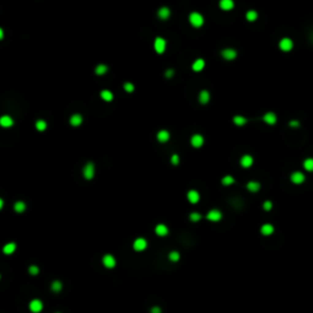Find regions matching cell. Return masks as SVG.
I'll return each mask as SVG.
<instances>
[{"instance_id":"6da1fadb","label":"cell","mask_w":313,"mask_h":313,"mask_svg":"<svg viewBox=\"0 0 313 313\" xmlns=\"http://www.w3.org/2000/svg\"><path fill=\"white\" fill-rule=\"evenodd\" d=\"M190 22L192 23V26L195 27H201L203 25V17L201 13L198 12H192L190 15Z\"/></svg>"},{"instance_id":"7a4b0ae2","label":"cell","mask_w":313,"mask_h":313,"mask_svg":"<svg viewBox=\"0 0 313 313\" xmlns=\"http://www.w3.org/2000/svg\"><path fill=\"white\" fill-rule=\"evenodd\" d=\"M279 48L283 50V52H290L292 48H294V43L290 38H283L279 43Z\"/></svg>"},{"instance_id":"3957f363","label":"cell","mask_w":313,"mask_h":313,"mask_svg":"<svg viewBox=\"0 0 313 313\" xmlns=\"http://www.w3.org/2000/svg\"><path fill=\"white\" fill-rule=\"evenodd\" d=\"M83 175H85V177H86L87 180L93 179V176H94V165H93L92 162L87 163V165L85 166V169H83Z\"/></svg>"},{"instance_id":"277c9868","label":"cell","mask_w":313,"mask_h":313,"mask_svg":"<svg viewBox=\"0 0 313 313\" xmlns=\"http://www.w3.org/2000/svg\"><path fill=\"white\" fill-rule=\"evenodd\" d=\"M290 179H291V181L294 182V184H296V185H300V184H302L303 181H305V175L301 173V171H295V173H292L291 174V176H290Z\"/></svg>"},{"instance_id":"5b68a950","label":"cell","mask_w":313,"mask_h":313,"mask_svg":"<svg viewBox=\"0 0 313 313\" xmlns=\"http://www.w3.org/2000/svg\"><path fill=\"white\" fill-rule=\"evenodd\" d=\"M42 308H43L42 301H39V300H33V301H31V303H29V310L33 313L40 312Z\"/></svg>"},{"instance_id":"8992f818","label":"cell","mask_w":313,"mask_h":313,"mask_svg":"<svg viewBox=\"0 0 313 313\" xmlns=\"http://www.w3.org/2000/svg\"><path fill=\"white\" fill-rule=\"evenodd\" d=\"M221 213H220V210H216V209H213V210H210L208 214H207V219L210 220V221H219L220 219H221Z\"/></svg>"},{"instance_id":"52a82bcc","label":"cell","mask_w":313,"mask_h":313,"mask_svg":"<svg viewBox=\"0 0 313 313\" xmlns=\"http://www.w3.org/2000/svg\"><path fill=\"white\" fill-rule=\"evenodd\" d=\"M154 48H155V52L158 54H162L165 49V40L163 38H157L155 42H154Z\"/></svg>"},{"instance_id":"ba28073f","label":"cell","mask_w":313,"mask_h":313,"mask_svg":"<svg viewBox=\"0 0 313 313\" xmlns=\"http://www.w3.org/2000/svg\"><path fill=\"white\" fill-rule=\"evenodd\" d=\"M147 247V241L144 239H137L133 243V248L136 251H143Z\"/></svg>"},{"instance_id":"9c48e42d","label":"cell","mask_w":313,"mask_h":313,"mask_svg":"<svg viewBox=\"0 0 313 313\" xmlns=\"http://www.w3.org/2000/svg\"><path fill=\"white\" fill-rule=\"evenodd\" d=\"M103 263H104V265L106 267V268H114V267H115V264H116L115 258H114L113 256H110V254L104 256V258H103Z\"/></svg>"},{"instance_id":"30bf717a","label":"cell","mask_w":313,"mask_h":313,"mask_svg":"<svg viewBox=\"0 0 313 313\" xmlns=\"http://www.w3.org/2000/svg\"><path fill=\"white\" fill-rule=\"evenodd\" d=\"M187 198H189V201L191 203H197L200 201V193L197 191H195V190H191L187 193Z\"/></svg>"},{"instance_id":"8fae6325","label":"cell","mask_w":313,"mask_h":313,"mask_svg":"<svg viewBox=\"0 0 313 313\" xmlns=\"http://www.w3.org/2000/svg\"><path fill=\"white\" fill-rule=\"evenodd\" d=\"M221 55H223L226 60H234V59L236 58V52H235L234 49H225V50H223Z\"/></svg>"},{"instance_id":"7c38bea8","label":"cell","mask_w":313,"mask_h":313,"mask_svg":"<svg viewBox=\"0 0 313 313\" xmlns=\"http://www.w3.org/2000/svg\"><path fill=\"white\" fill-rule=\"evenodd\" d=\"M263 120L269 124V125H274L277 122V115L274 113H267L264 116H263Z\"/></svg>"},{"instance_id":"4fadbf2b","label":"cell","mask_w":313,"mask_h":313,"mask_svg":"<svg viewBox=\"0 0 313 313\" xmlns=\"http://www.w3.org/2000/svg\"><path fill=\"white\" fill-rule=\"evenodd\" d=\"M191 143H192L193 147L198 148V147H201V146L203 144V137H202L201 135H195V136L192 137V139H191Z\"/></svg>"},{"instance_id":"5bb4252c","label":"cell","mask_w":313,"mask_h":313,"mask_svg":"<svg viewBox=\"0 0 313 313\" xmlns=\"http://www.w3.org/2000/svg\"><path fill=\"white\" fill-rule=\"evenodd\" d=\"M253 164V158L251 155H243L241 158V165L243 168H250Z\"/></svg>"},{"instance_id":"9a60e30c","label":"cell","mask_w":313,"mask_h":313,"mask_svg":"<svg viewBox=\"0 0 313 313\" xmlns=\"http://www.w3.org/2000/svg\"><path fill=\"white\" fill-rule=\"evenodd\" d=\"M259 189H261V185L257 181H250L247 184V190L251 192H257V191H259Z\"/></svg>"},{"instance_id":"2e32d148","label":"cell","mask_w":313,"mask_h":313,"mask_svg":"<svg viewBox=\"0 0 313 313\" xmlns=\"http://www.w3.org/2000/svg\"><path fill=\"white\" fill-rule=\"evenodd\" d=\"M220 7L223 10H231L234 7L232 0H220Z\"/></svg>"},{"instance_id":"e0dca14e","label":"cell","mask_w":313,"mask_h":313,"mask_svg":"<svg viewBox=\"0 0 313 313\" xmlns=\"http://www.w3.org/2000/svg\"><path fill=\"white\" fill-rule=\"evenodd\" d=\"M0 124H1V126L2 127H10L12 124H13V121H12V119L10 117V116H2L1 119H0Z\"/></svg>"},{"instance_id":"ac0fdd59","label":"cell","mask_w":313,"mask_h":313,"mask_svg":"<svg viewBox=\"0 0 313 313\" xmlns=\"http://www.w3.org/2000/svg\"><path fill=\"white\" fill-rule=\"evenodd\" d=\"M155 232H157V235H159V236H165V235L168 234V227H166L165 225H163V224H159V225H157V227H155Z\"/></svg>"},{"instance_id":"d6986e66","label":"cell","mask_w":313,"mask_h":313,"mask_svg":"<svg viewBox=\"0 0 313 313\" xmlns=\"http://www.w3.org/2000/svg\"><path fill=\"white\" fill-rule=\"evenodd\" d=\"M273 231H274V227H273V225H270V224H264V225L261 227V232H262L263 235H270V234H273Z\"/></svg>"},{"instance_id":"ffe728a7","label":"cell","mask_w":313,"mask_h":313,"mask_svg":"<svg viewBox=\"0 0 313 313\" xmlns=\"http://www.w3.org/2000/svg\"><path fill=\"white\" fill-rule=\"evenodd\" d=\"M158 16L162 18V20H166L169 16H170V10L168 7H162L159 11H158Z\"/></svg>"},{"instance_id":"44dd1931","label":"cell","mask_w":313,"mask_h":313,"mask_svg":"<svg viewBox=\"0 0 313 313\" xmlns=\"http://www.w3.org/2000/svg\"><path fill=\"white\" fill-rule=\"evenodd\" d=\"M157 138H158V141H159V142H166V141L169 139V132H168V131H165V130L159 131V132H158Z\"/></svg>"},{"instance_id":"7402d4cb","label":"cell","mask_w":313,"mask_h":313,"mask_svg":"<svg viewBox=\"0 0 313 313\" xmlns=\"http://www.w3.org/2000/svg\"><path fill=\"white\" fill-rule=\"evenodd\" d=\"M70 122H71L72 126H78V125H81V122H82V116L78 115V114L72 115L71 119H70Z\"/></svg>"},{"instance_id":"603a6c76","label":"cell","mask_w":313,"mask_h":313,"mask_svg":"<svg viewBox=\"0 0 313 313\" xmlns=\"http://www.w3.org/2000/svg\"><path fill=\"white\" fill-rule=\"evenodd\" d=\"M15 250H16V245H15L13 242H11V243H7V245L4 247L2 251H4L5 254H10V253H12Z\"/></svg>"},{"instance_id":"cb8c5ba5","label":"cell","mask_w":313,"mask_h":313,"mask_svg":"<svg viewBox=\"0 0 313 313\" xmlns=\"http://www.w3.org/2000/svg\"><path fill=\"white\" fill-rule=\"evenodd\" d=\"M203 67H204V61H203L202 59H198V60L192 65V69H193L195 71H201Z\"/></svg>"},{"instance_id":"d4e9b609","label":"cell","mask_w":313,"mask_h":313,"mask_svg":"<svg viewBox=\"0 0 313 313\" xmlns=\"http://www.w3.org/2000/svg\"><path fill=\"white\" fill-rule=\"evenodd\" d=\"M208 101H209V93L207 91H202L201 94H200V102H201L202 104H206V103H208Z\"/></svg>"},{"instance_id":"484cf974","label":"cell","mask_w":313,"mask_h":313,"mask_svg":"<svg viewBox=\"0 0 313 313\" xmlns=\"http://www.w3.org/2000/svg\"><path fill=\"white\" fill-rule=\"evenodd\" d=\"M303 166L307 171H313V158H308L305 160L303 163Z\"/></svg>"},{"instance_id":"4316f807","label":"cell","mask_w":313,"mask_h":313,"mask_svg":"<svg viewBox=\"0 0 313 313\" xmlns=\"http://www.w3.org/2000/svg\"><path fill=\"white\" fill-rule=\"evenodd\" d=\"M101 97L106 101V102H110V101H113V93L110 92V91H102V93H101Z\"/></svg>"},{"instance_id":"83f0119b","label":"cell","mask_w":313,"mask_h":313,"mask_svg":"<svg viewBox=\"0 0 313 313\" xmlns=\"http://www.w3.org/2000/svg\"><path fill=\"white\" fill-rule=\"evenodd\" d=\"M25 209H26V204L22 201H18L15 203V210L17 213H22V212H25Z\"/></svg>"},{"instance_id":"f1b7e54d","label":"cell","mask_w":313,"mask_h":313,"mask_svg":"<svg viewBox=\"0 0 313 313\" xmlns=\"http://www.w3.org/2000/svg\"><path fill=\"white\" fill-rule=\"evenodd\" d=\"M257 16H258V15H257V12H256L254 10H250V11L246 13V18H247L248 21H251V22L254 21V20H257Z\"/></svg>"},{"instance_id":"f546056e","label":"cell","mask_w":313,"mask_h":313,"mask_svg":"<svg viewBox=\"0 0 313 313\" xmlns=\"http://www.w3.org/2000/svg\"><path fill=\"white\" fill-rule=\"evenodd\" d=\"M234 122H235L237 126H242V125H245V124L247 122V120H246L245 117H242V116H235V117H234Z\"/></svg>"},{"instance_id":"4dcf8cb0","label":"cell","mask_w":313,"mask_h":313,"mask_svg":"<svg viewBox=\"0 0 313 313\" xmlns=\"http://www.w3.org/2000/svg\"><path fill=\"white\" fill-rule=\"evenodd\" d=\"M36 127H37L38 131H44L47 128V122L43 121V120H38L37 124H36Z\"/></svg>"},{"instance_id":"1f68e13d","label":"cell","mask_w":313,"mask_h":313,"mask_svg":"<svg viewBox=\"0 0 313 313\" xmlns=\"http://www.w3.org/2000/svg\"><path fill=\"white\" fill-rule=\"evenodd\" d=\"M61 288H63V285H61V283L60 281H54L53 284H52V290L54 291V292H59L60 290H61Z\"/></svg>"},{"instance_id":"d6a6232c","label":"cell","mask_w":313,"mask_h":313,"mask_svg":"<svg viewBox=\"0 0 313 313\" xmlns=\"http://www.w3.org/2000/svg\"><path fill=\"white\" fill-rule=\"evenodd\" d=\"M106 70H108V67L105 65H98L97 69H96V74L97 75H103V74L106 72Z\"/></svg>"},{"instance_id":"836d02e7","label":"cell","mask_w":313,"mask_h":313,"mask_svg":"<svg viewBox=\"0 0 313 313\" xmlns=\"http://www.w3.org/2000/svg\"><path fill=\"white\" fill-rule=\"evenodd\" d=\"M234 177L232 176H225L224 179H223V185H231V184H234Z\"/></svg>"},{"instance_id":"e575fe53","label":"cell","mask_w":313,"mask_h":313,"mask_svg":"<svg viewBox=\"0 0 313 313\" xmlns=\"http://www.w3.org/2000/svg\"><path fill=\"white\" fill-rule=\"evenodd\" d=\"M179 258H180V254H179L177 252H171V253L169 254V259H170V261H173V262L179 261Z\"/></svg>"},{"instance_id":"d590c367","label":"cell","mask_w":313,"mask_h":313,"mask_svg":"<svg viewBox=\"0 0 313 313\" xmlns=\"http://www.w3.org/2000/svg\"><path fill=\"white\" fill-rule=\"evenodd\" d=\"M201 214H198V213H192L191 215H190V219L192 220V221H198V220H201Z\"/></svg>"},{"instance_id":"8d00e7d4","label":"cell","mask_w":313,"mask_h":313,"mask_svg":"<svg viewBox=\"0 0 313 313\" xmlns=\"http://www.w3.org/2000/svg\"><path fill=\"white\" fill-rule=\"evenodd\" d=\"M28 270H29V274H32V275H36V274L39 273V269H38L36 265H31Z\"/></svg>"},{"instance_id":"74e56055","label":"cell","mask_w":313,"mask_h":313,"mask_svg":"<svg viewBox=\"0 0 313 313\" xmlns=\"http://www.w3.org/2000/svg\"><path fill=\"white\" fill-rule=\"evenodd\" d=\"M272 207H273V204H272L270 201H265V202L263 203V208H264V210H267V212H269V210L272 209Z\"/></svg>"},{"instance_id":"f35d334b","label":"cell","mask_w":313,"mask_h":313,"mask_svg":"<svg viewBox=\"0 0 313 313\" xmlns=\"http://www.w3.org/2000/svg\"><path fill=\"white\" fill-rule=\"evenodd\" d=\"M125 90L127 92H132L133 91V85L132 83H125Z\"/></svg>"},{"instance_id":"ab89813d","label":"cell","mask_w":313,"mask_h":313,"mask_svg":"<svg viewBox=\"0 0 313 313\" xmlns=\"http://www.w3.org/2000/svg\"><path fill=\"white\" fill-rule=\"evenodd\" d=\"M171 163H173L174 165L179 164V157H177V155H173V158H171Z\"/></svg>"},{"instance_id":"60d3db41","label":"cell","mask_w":313,"mask_h":313,"mask_svg":"<svg viewBox=\"0 0 313 313\" xmlns=\"http://www.w3.org/2000/svg\"><path fill=\"white\" fill-rule=\"evenodd\" d=\"M290 126H291V127H299V126H300V122H299V121H291V122H290Z\"/></svg>"},{"instance_id":"b9f144b4","label":"cell","mask_w":313,"mask_h":313,"mask_svg":"<svg viewBox=\"0 0 313 313\" xmlns=\"http://www.w3.org/2000/svg\"><path fill=\"white\" fill-rule=\"evenodd\" d=\"M173 74H174V71L170 69V70H168V71H166V74H165V75H166V77L169 78V77H171V76H173Z\"/></svg>"},{"instance_id":"7bdbcfd3","label":"cell","mask_w":313,"mask_h":313,"mask_svg":"<svg viewBox=\"0 0 313 313\" xmlns=\"http://www.w3.org/2000/svg\"><path fill=\"white\" fill-rule=\"evenodd\" d=\"M151 313H160V308L159 307H153Z\"/></svg>"}]
</instances>
